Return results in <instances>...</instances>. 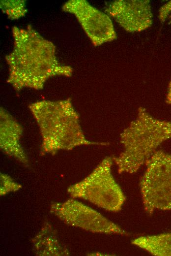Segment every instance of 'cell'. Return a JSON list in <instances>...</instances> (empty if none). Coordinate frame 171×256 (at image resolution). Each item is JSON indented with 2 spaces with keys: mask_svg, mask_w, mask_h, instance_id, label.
<instances>
[{
  "mask_svg": "<svg viewBox=\"0 0 171 256\" xmlns=\"http://www.w3.org/2000/svg\"><path fill=\"white\" fill-rule=\"evenodd\" d=\"M14 47L6 56L9 73L7 82L19 92L25 88L42 90L45 82L55 76L70 77L73 68L59 63L56 47L28 26L13 27Z\"/></svg>",
  "mask_w": 171,
  "mask_h": 256,
  "instance_id": "obj_1",
  "label": "cell"
},
{
  "mask_svg": "<svg viewBox=\"0 0 171 256\" xmlns=\"http://www.w3.org/2000/svg\"><path fill=\"white\" fill-rule=\"evenodd\" d=\"M29 109L40 130L42 155H54L60 150L69 151L82 145H108L86 138L70 98L38 101L30 104Z\"/></svg>",
  "mask_w": 171,
  "mask_h": 256,
  "instance_id": "obj_2",
  "label": "cell"
},
{
  "mask_svg": "<svg viewBox=\"0 0 171 256\" xmlns=\"http://www.w3.org/2000/svg\"><path fill=\"white\" fill-rule=\"evenodd\" d=\"M171 138V121L161 120L140 107L136 118L122 131L123 149L113 157L119 174H133L144 164L156 149Z\"/></svg>",
  "mask_w": 171,
  "mask_h": 256,
  "instance_id": "obj_3",
  "label": "cell"
},
{
  "mask_svg": "<svg viewBox=\"0 0 171 256\" xmlns=\"http://www.w3.org/2000/svg\"><path fill=\"white\" fill-rule=\"evenodd\" d=\"M113 162V157H106L86 177L70 186L68 193L107 211H120L126 197L112 173Z\"/></svg>",
  "mask_w": 171,
  "mask_h": 256,
  "instance_id": "obj_4",
  "label": "cell"
},
{
  "mask_svg": "<svg viewBox=\"0 0 171 256\" xmlns=\"http://www.w3.org/2000/svg\"><path fill=\"white\" fill-rule=\"evenodd\" d=\"M145 164L140 187L145 212L171 210V155L156 151Z\"/></svg>",
  "mask_w": 171,
  "mask_h": 256,
  "instance_id": "obj_5",
  "label": "cell"
},
{
  "mask_svg": "<svg viewBox=\"0 0 171 256\" xmlns=\"http://www.w3.org/2000/svg\"><path fill=\"white\" fill-rule=\"evenodd\" d=\"M50 212L68 225L93 233L127 234L101 213L74 198L52 203Z\"/></svg>",
  "mask_w": 171,
  "mask_h": 256,
  "instance_id": "obj_6",
  "label": "cell"
},
{
  "mask_svg": "<svg viewBox=\"0 0 171 256\" xmlns=\"http://www.w3.org/2000/svg\"><path fill=\"white\" fill-rule=\"evenodd\" d=\"M62 10L74 14L94 46L117 38L114 24L110 17L91 5L86 0H69Z\"/></svg>",
  "mask_w": 171,
  "mask_h": 256,
  "instance_id": "obj_7",
  "label": "cell"
},
{
  "mask_svg": "<svg viewBox=\"0 0 171 256\" xmlns=\"http://www.w3.org/2000/svg\"><path fill=\"white\" fill-rule=\"evenodd\" d=\"M106 11L125 31L140 32L151 26L153 15L148 0H117L112 2Z\"/></svg>",
  "mask_w": 171,
  "mask_h": 256,
  "instance_id": "obj_8",
  "label": "cell"
},
{
  "mask_svg": "<svg viewBox=\"0 0 171 256\" xmlns=\"http://www.w3.org/2000/svg\"><path fill=\"white\" fill-rule=\"evenodd\" d=\"M23 132L22 126L3 107L0 109V147L6 155L25 165L28 157L20 144Z\"/></svg>",
  "mask_w": 171,
  "mask_h": 256,
  "instance_id": "obj_9",
  "label": "cell"
},
{
  "mask_svg": "<svg viewBox=\"0 0 171 256\" xmlns=\"http://www.w3.org/2000/svg\"><path fill=\"white\" fill-rule=\"evenodd\" d=\"M34 253L38 256H66L70 255L68 250L57 237L56 231L48 222L32 239Z\"/></svg>",
  "mask_w": 171,
  "mask_h": 256,
  "instance_id": "obj_10",
  "label": "cell"
},
{
  "mask_svg": "<svg viewBox=\"0 0 171 256\" xmlns=\"http://www.w3.org/2000/svg\"><path fill=\"white\" fill-rule=\"evenodd\" d=\"M132 244L156 256H171V232L140 236Z\"/></svg>",
  "mask_w": 171,
  "mask_h": 256,
  "instance_id": "obj_11",
  "label": "cell"
},
{
  "mask_svg": "<svg viewBox=\"0 0 171 256\" xmlns=\"http://www.w3.org/2000/svg\"><path fill=\"white\" fill-rule=\"evenodd\" d=\"M25 0H1L0 6L2 12L10 20L24 17L27 12Z\"/></svg>",
  "mask_w": 171,
  "mask_h": 256,
  "instance_id": "obj_12",
  "label": "cell"
},
{
  "mask_svg": "<svg viewBox=\"0 0 171 256\" xmlns=\"http://www.w3.org/2000/svg\"><path fill=\"white\" fill-rule=\"evenodd\" d=\"M0 195H4L9 192H14L20 190L22 186L16 183L8 175L0 173Z\"/></svg>",
  "mask_w": 171,
  "mask_h": 256,
  "instance_id": "obj_13",
  "label": "cell"
},
{
  "mask_svg": "<svg viewBox=\"0 0 171 256\" xmlns=\"http://www.w3.org/2000/svg\"><path fill=\"white\" fill-rule=\"evenodd\" d=\"M171 12V0L165 3L160 8L159 12V18L163 22Z\"/></svg>",
  "mask_w": 171,
  "mask_h": 256,
  "instance_id": "obj_14",
  "label": "cell"
},
{
  "mask_svg": "<svg viewBox=\"0 0 171 256\" xmlns=\"http://www.w3.org/2000/svg\"><path fill=\"white\" fill-rule=\"evenodd\" d=\"M166 102L167 103L171 105V79L168 85L167 93L166 97Z\"/></svg>",
  "mask_w": 171,
  "mask_h": 256,
  "instance_id": "obj_15",
  "label": "cell"
},
{
  "mask_svg": "<svg viewBox=\"0 0 171 256\" xmlns=\"http://www.w3.org/2000/svg\"></svg>",
  "mask_w": 171,
  "mask_h": 256,
  "instance_id": "obj_16",
  "label": "cell"
}]
</instances>
